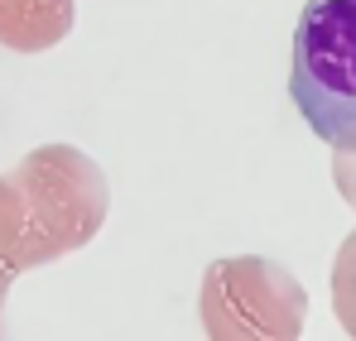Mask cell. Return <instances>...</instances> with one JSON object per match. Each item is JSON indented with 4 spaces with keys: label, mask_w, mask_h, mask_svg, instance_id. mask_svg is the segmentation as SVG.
Here are the masks:
<instances>
[{
    "label": "cell",
    "mask_w": 356,
    "mask_h": 341,
    "mask_svg": "<svg viewBox=\"0 0 356 341\" xmlns=\"http://www.w3.org/2000/svg\"><path fill=\"white\" fill-rule=\"evenodd\" d=\"M289 101L327 149H356V0H308L298 10Z\"/></svg>",
    "instance_id": "6da1fadb"
}]
</instances>
